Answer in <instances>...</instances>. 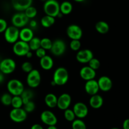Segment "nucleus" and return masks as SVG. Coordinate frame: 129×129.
I'll return each mask as SVG.
<instances>
[{"label":"nucleus","mask_w":129,"mask_h":129,"mask_svg":"<svg viewBox=\"0 0 129 129\" xmlns=\"http://www.w3.org/2000/svg\"><path fill=\"white\" fill-rule=\"evenodd\" d=\"M41 1H46L47 0H41Z\"/></svg>","instance_id":"obj_49"},{"label":"nucleus","mask_w":129,"mask_h":129,"mask_svg":"<svg viewBox=\"0 0 129 129\" xmlns=\"http://www.w3.org/2000/svg\"><path fill=\"white\" fill-rule=\"evenodd\" d=\"M5 79V76H4V74L2 72L0 71V83H2L4 81Z\"/></svg>","instance_id":"obj_44"},{"label":"nucleus","mask_w":129,"mask_h":129,"mask_svg":"<svg viewBox=\"0 0 129 129\" xmlns=\"http://www.w3.org/2000/svg\"><path fill=\"white\" fill-rule=\"evenodd\" d=\"M71 96L68 93H63L57 98V107L62 110L69 108L71 103Z\"/></svg>","instance_id":"obj_14"},{"label":"nucleus","mask_w":129,"mask_h":129,"mask_svg":"<svg viewBox=\"0 0 129 129\" xmlns=\"http://www.w3.org/2000/svg\"><path fill=\"white\" fill-rule=\"evenodd\" d=\"M32 55H33L32 52H31V50H30L29 52H28V53L26 54V55H25V56L27 57L28 58H31V57H32Z\"/></svg>","instance_id":"obj_45"},{"label":"nucleus","mask_w":129,"mask_h":129,"mask_svg":"<svg viewBox=\"0 0 129 129\" xmlns=\"http://www.w3.org/2000/svg\"><path fill=\"white\" fill-rule=\"evenodd\" d=\"M94 57L93 53L89 49H83L78 50L76 54V59L79 62L88 63L89 60Z\"/></svg>","instance_id":"obj_15"},{"label":"nucleus","mask_w":129,"mask_h":129,"mask_svg":"<svg viewBox=\"0 0 129 129\" xmlns=\"http://www.w3.org/2000/svg\"><path fill=\"white\" fill-rule=\"evenodd\" d=\"M7 89L13 96H20L25 89L22 82L16 79H12L8 82Z\"/></svg>","instance_id":"obj_3"},{"label":"nucleus","mask_w":129,"mask_h":129,"mask_svg":"<svg viewBox=\"0 0 129 129\" xmlns=\"http://www.w3.org/2000/svg\"><path fill=\"white\" fill-rule=\"evenodd\" d=\"M30 27L32 28H35L36 26H37V23L35 20H32L30 21Z\"/></svg>","instance_id":"obj_42"},{"label":"nucleus","mask_w":129,"mask_h":129,"mask_svg":"<svg viewBox=\"0 0 129 129\" xmlns=\"http://www.w3.org/2000/svg\"><path fill=\"white\" fill-rule=\"evenodd\" d=\"M16 62L10 58H6L0 62V71L4 74H9L15 71Z\"/></svg>","instance_id":"obj_8"},{"label":"nucleus","mask_w":129,"mask_h":129,"mask_svg":"<svg viewBox=\"0 0 129 129\" xmlns=\"http://www.w3.org/2000/svg\"><path fill=\"white\" fill-rule=\"evenodd\" d=\"M44 11L46 15L55 18L60 13V5L56 0H47L44 5Z\"/></svg>","instance_id":"obj_2"},{"label":"nucleus","mask_w":129,"mask_h":129,"mask_svg":"<svg viewBox=\"0 0 129 129\" xmlns=\"http://www.w3.org/2000/svg\"><path fill=\"white\" fill-rule=\"evenodd\" d=\"M34 37V31L32 29L30 28H23L21 30H20L19 39L22 41L28 42Z\"/></svg>","instance_id":"obj_20"},{"label":"nucleus","mask_w":129,"mask_h":129,"mask_svg":"<svg viewBox=\"0 0 129 129\" xmlns=\"http://www.w3.org/2000/svg\"><path fill=\"white\" fill-rule=\"evenodd\" d=\"M95 28L98 33L101 34H105L109 31L110 26L107 22L104 21H100L95 25Z\"/></svg>","instance_id":"obj_24"},{"label":"nucleus","mask_w":129,"mask_h":129,"mask_svg":"<svg viewBox=\"0 0 129 129\" xmlns=\"http://www.w3.org/2000/svg\"><path fill=\"white\" fill-rule=\"evenodd\" d=\"M52 42L49 38H43L40 39V47L43 48L45 50H50Z\"/></svg>","instance_id":"obj_32"},{"label":"nucleus","mask_w":129,"mask_h":129,"mask_svg":"<svg viewBox=\"0 0 129 129\" xmlns=\"http://www.w3.org/2000/svg\"><path fill=\"white\" fill-rule=\"evenodd\" d=\"M23 105H24L23 109L26 111V113H31V112H34V110H35V103L33 102L31 100L29 101V102H28L27 103H25Z\"/></svg>","instance_id":"obj_36"},{"label":"nucleus","mask_w":129,"mask_h":129,"mask_svg":"<svg viewBox=\"0 0 129 129\" xmlns=\"http://www.w3.org/2000/svg\"><path fill=\"white\" fill-rule=\"evenodd\" d=\"M29 22V18L26 16L24 12H19L15 13L11 18V23L13 26L17 28H22L26 26Z\"/></svg>","instance_id":"obj_7"},{"label":"nucleus","mask_w":129,"mask_h":129,"mask_svg":"<svg viewBox=\"0 0 129 129\" xmlns=\"http://www.w3.org/2000/svg\"><path fill=\"white\" fill-rule=\"evenodd\" d=\"M30 129H44V128H43L40 125L36 123V124L33 125Z\"/></svg>","instance_id":"obj_43"},{"label":"nucleus","mask_w":129,"mask_h":129,"mask_svg":"<svg viewBox=\"0 0 129 129\" xmlns=\"http://www.w3.org/2000/svg\"><path fill=\"white\" fill-rule=\"evenodd\" d=\"M123 129H129V118L125 120L123 122Z\"/></svg>","instance_id":"obj_41"},{"label":"nucleus","mask_w":129,"mask_h":129,"mask_svg":"<svg viewBox=\"0 0 129 129\" xmlns=\"http://www.w3.org/2000/svg\"><path fill=\"white\" fill-rule=\"evenodd\" d=\"M21 98H22L23 102V105L25 103H27L28 102L31 100V99H32L33 96H34V93L31 91V90H29V89H24V91H23V93H21Z\"/></svg>","instance_id":"obj_29"},{"label":"nucleus","mask_w":129,"mask_h":129,"mask_svg":"<svg viewBox=\"0 0 129 129\" xmlns=\"http://www.w3.org/2000/svg\"><path fill=\"white\" fill-rule=\"evenodd\" d=\"M30 50L28 43L20 40L16 41L13 47V51L18 56H25L28 52Z\"/></svg>","instance_id":"obj_6"},{"label":"nucleus","mask_w":129,"mask_h":129,"mask_svg":"<svg viewBox=\"0 0 129 129\" xmlns=\"http://www.w3.org/2000/svg\"><path fill=\"white\" fill-rule=\"evenodd\" d=\"M45 103L48 107L50 108H55L57 107V97L53 93H49L45 97Z\"/></svg>","instance_id":"obj_23"},{"label":"nucleus","mask_w":129,"mask_h":129,"mask_svg":"<svg viewBox=\"0 0 129 129\" xmlns=\"http://www.w3.org/2000/svg\"><path fill=\"white\" fill-rule=\"evenodd\" d=\"M11 105L13 108H21V107L23 105V102L21 96H13L12 98Z\"/></svg>","instance_id":"obj_28"},{"label":"nucleus","mask_w":129,"mask_h":129,"mask_svg":"<svg viewBox=\"0 0 129 129\" xmlns=\"http://www.w3.org/2000/svg\"><path fill=\"white\" fill-rule=\"evenodd\" d=\"M55 18L45 15V16L42 18L41 20H40V23H41L42 26L44 27L49 28L55 23Z\"/></svg>","instance_id":"obj_26"},{"label":"nucleus","mask_w":129,"mask_h":129,"mask_svg":"<svg viewBox=\"0 0 129 129\" xmlns=\"http://www.w3.org/2000/svg\"><path fill=\"white\" fill-rule=\"evenodd\" d=\"M13 96L11 94L9 93H4L1 96V102L3 105L5 106H10L11 104V101H12Z\"/></svg>","instance_id":"obj_30"},{"label":"nucleus","mask_w":129,"mask_h":129,"mask_svg":"<svg viewBox=\"0 0 129 129\" xmlns=\"http://www.w3.org/2000/svg\"><path fill=\"white\" fill-rule=\"evenodd\" d=\"M72 122V129H86L85 123L80 118L75 119Z\"/></svg>","instance_id":"obj_33"},{"label":"nucleus","mask_w":129,"mask_h":129,"mask_svg":"<svg viewBox=\"0 0 129 129\" xmlns=\"http://www.w3.org/2000/svg\"><path fill=\"white\" fill-rule=\"evenodd\" d=\"M40 82H41V76L39 71L33 69L30 73H28L26 77V83L30 88H37L40 85Z\"/></svg>","instance_id":"obj_5"},{"label":"nucleus","mask_w":129,"mask_h":129,"mask_svg":"<svg viewBox=\"0 0 129 129\" xmlns=\"http://www.w3.org/2000/svg\"><path fill=\"white\" fill-rule=\"evenodd\" d=\"M97 82H98L100 89L102 91L107 92L112 89L113 83H112V79L109 77L103 76L100 77Z\"/></svg>","instance_id":"obj_18"},{"label":"nucleus","mask_w":129,"mask_h":129,"mask_svg":"<svg viewBox=\"0 0 129 129\" xmlns=\"http://www.w3.org/2000/svg\"><path fill=\"white\" fill-rule=\"evenodd\" d=\"M24 13L29 19H31L35 18L37 15V10L35 7L32 6H29L24 11Z\"/></svg>","instance_id":"obj_31"},{"label":"nucleus","mask_w":129,"mask_h":129,"mask_svg":"<svg viewBox=\"0 0 129 129\" xmlns=\"http://www.w3.org/2000/svg\"><path fill=\"white\" fill-rule=\"evenodd\" d=\"M66 50V43L61 39H57L54 42H52V45L50 50L53 55L55 56H60L64 54Z\"/></svg>","instance_id":"obj_10"},{"label":"nucleus","mask_w":129,"mask_h":129,"mask_svg":"<svg viewBox=\"0 0 129 129\" xmlns=\"http://www.w3.org/2000/svg\"><path fill=\"white\" fill-rule=\"evenodd\" d=\"M10 117L12 121L16 123L24 122L27 117V113L22 108H13L10 113Z\"/></svg>","instance_id":"obj_9"},{"label":"nucleus","mask_w":129,"mask_h":129,"mask_svg":"<svg viewBox=\"0 0 129 129\" xmlns=\"http://www.w3.org/2000/svg\"><path fill=\"white\" fill-rule=\"evenodd\" d=\"M73 5L69 1H64L60 5V12L63 15H68L71 13Z\"/></svg>","instance_id":"obj_25"},{"label":"nucleus","mask_w":129,"mask_h":129,"mask_svg":"<svg viewBox=\"0 0 129 129\" xmlns=\"http://www.w3.org/2000/svg\"><path fill=\"white\" fill-rule=\"evenodd\" d=\"M100 62L96 58H92L89 62H88V66L90 67L91 68H92L94 70H97V69H99V68L100 67Z\"/></svg>","instance_id":"obj_35"},{"label":"nucleus","mask_w":129,"mask_h":129,"mask_svg":"<svg viewBox=\"0 0 129 129\" xmlns=\"http://www.w3.org/2000/svg\"><path fill=\"white\" fill-rule=\"evenodd\" d=\"M79 75L83 80L86 81L94 79L96 77V71L95 70L91 68L89 66H88L83 67L79 71Z\"/></svg>","instance_id":"obj_19"},{"label":"nucleus","mask_w":129,"mask_h":129,"mask_svg":"<svg viewBox=\"0 0 129 129\" xmlns=\"http://www.w3.org/2000/svg\"><path fill=\"white\" fill-rule=\"evenodd\" d=\"M33 0H11L13 8L19 12H23L31 6Z\"/></svg>","instance_id":"obj_16"},{"label":"nucleus","mask_w":129,"mask_h":129,"mask_svg":"<svg viewBox=\"0 0 129 129\" xmlns=\"http://www.w3.org/2000/svg\"><path fill=\"white\" fill-rule=\"evenodd\" d=\"M41 121L48 126L55 125L57 123V118L53 112L49 110L44 111L40 115Z\"/></svg>","instance_id":"obj_12"},{"label":"nucleus","mask_w":129,"mask_h":129,"mask_svg":"<svg viewBox=\"0 0 129 129\" xmlns=\"http://www.w3.org/2000/svg\"><path fill=\"white\" fill-rule=\"evenodd\" d=\"M35 54H36L37 57L40 59V58L43 57L46 55V50L43 49V48L40 47L37 50H35Z\"/></svg>","instance_id":"obj_39"},{"label":"nucleus","mask_w":129,"mask_h":129,"mask_svg":"<svg viewBox=\"0 0 129 129\" xmlns=\"http://www.w3.org/2000/svg\"><path fill=\"white\" fill-rule=\"evenodd\" d=\"M64 118L68 122H73L76 118V115L74 114L73 110L69 109V108H68V109L64 110Z\"/></svg>","instance_id":"obj_34"},{"label":"nucleus","mask_w":129,"mask_h":129,"mask_svg":"<svg viewBox=\"0 0 129 129\" xmlns=\"http://www.w3.org/2000/svg\"><path fill=\"white\" fill-rule=\"evenodd\" d=\"M40 65L45 71L50 70L54 66V60L50 56L45 55L40 59Z\"/></svg>","instance_id":"obj_21"},{"label":"nucleus","mask_w":129,"mask_h":129,"mask_svg":"<svg viewBox=\"0 0 129 129\" xmlns=\"http://www.w3.org/2000/svg\"><path fill=\"white\" fill-rule=\"evenodd\" d=\"M89 105L94 109H98L101 108L103 104V99L99 94H94L91 96L89 101Z\"/></svg>","instance_id":"obj_22"},{"label":"nucleus","mask_w":129,"mask_h":129,"mask_svg":"<svg viewBox=\"0 0 129 129\" xmlns=\"http://www.w3.org/2000/svg\"><path fill=\"white\" fill-rule=\"evenodd\" d=\"M69 76L68 70L63 67H60L54 71L52 81L55 83V85L63 86L68 83Z\"/></svg>","instance_id":"obj_1"},{"label":"nucleus","mask_w":129,"mask_h":129,"mask_svg":"<svg viewBox=\"0 0 129 129\" xmlns=\"http://www.w3.org/2000/svg\"><path fill=\"white\" fill-rule=\"evenodd\" d=\"M21 69L25 73H28L33 69V66L30 62H25L21 65Z\"/></svg>","instance_id":"obj_38"},{"label":"nucleus","mask_w":129,"mask_h":129,"mask_svg":"<svg viewBox=\"0 0 129 129\" xmlns=\"http://www.w3.org/2000/svg\"><path fill=\"white\" fill-rule=\"evenodd\" d=\"M47 129H57V128L55 127V125H50L48 127Z\"/></svg>","instance_id":"obj_46"},{"label":"nucleus","mask_w":129,"mask_h":129,"mask_svg":"<svg viewBox=\"0 0 129 129\" xmlns=\"http://www.w3.org/2000/svg\"><path fill=\"white\" fill-rule=\"evenodd\" d=\"M74 1H75L76 2H78V3H81V2H83V1H84L85 0H74Z\"/></svg>","instance_id":"obj_47"},{"label":"nucleus","mask_w":129,"mask_h":129,"mask_svg":"<svg viewBox=\"0 0 129 129\" xmlns=\"http://www.w3.org/2000/svg\"><path fill=\"white\" fill-rule=\"evenodd\" d=\"M20 30L18 28L14 26H8L7 28L4 31L5 39L7 42L10 44H15L19 39Z\"/></svg>","instance_id":"obj_4"},{"label":"nucleus","mask_w":129,"mask_h":129,"mask_svg":"<svg viewBox=\"0 0 129 129\" xmlns=\"http://www.w3.org/2000/svg\"><path fill=\"white\" fill-rule=\"evenodd\" d=\"M76 117L78 118H84L88 115V108L86 105L82 102H78L76 103L73 107V109Z\"/></svg>","instance_id":"obj_13"},{"label":"nucleus","mask_w":129,"mask_h":129,"mask_svg":"<svg viewBox=\"0 0 129 129\" xmlns=\"http://www.w3.org/2000/svg\"><path fill=\"white\" fill-rule=\"evenodd\" d=\"M81 44L79 40H71L70 43V48L73 51H78L80 49Z\"/></svg>","instance_id":"obj_37"},{"label":"nucleus","mask_w":129,"mask_h":129,"mask_svg":"<svg viewBox=\"0 0 129 129\" xmlns=\"http://www.w3.org/2000/svg\"><path fill=\"white\" fill-rule=\"evenodd\" d=\"M84 89L87 94L90 96L97 94L100 90L97 81L94 80V79L86 81L84 85Z\"/></svg>","instance_id":"obj_17"},{"label":"nucleus","mask_w":129,"mask_h":129,"mask_svg":"<svg viewBox=\"0 0 129 129\" xmlns=\"http://www.w3.org/2000/svg\"><path fill=\"white\" fill-rule=\"evenodd\" d=\"M7 27L8 25L6 20L3 18H0V33L4 32Z\"/></svg>","instance_id":"obj_40"},{"label":"nucleus","mask_w":129,"mask_h":129,"mask_svg":"<svg viewBox=\"0 0 129 129\" xmlns=\"http://www.w3.org/2000/svg\"><path fill=\"white\" fill-rule=\"evenodd\" d=\"M110 129H119V128H115V127H114V128H110Z\"/></svg>","instance_id":"obj_48"},{"label":"nucleus","mask_w":129,"mask_h":129,"mask_svg":"<svg viewBox=\"0 0 129 129\" xmlns=\"http://www.w3.org/2000/svg\"><path fill=\"white\" fill-rule=\"evenodd\" d=\"M67 35L71 40H80L83 36L81 28L76 24H72L68 27L66 30Z\"/></svg>","instance_id":"obj_11"},{"label":"nucleus","mask_w":129,"mask_h":129,"mask_svg":"<svg viewBox=\"0 0 129 129\" xmlns=\"http://www.w3.org/2000/svg\"><path fill=\"white\" fill-rule=\"evenodd\" d=\"M28 43L30 50L35 51L40 47V39L38 37H34Z\"/></svg>","instance_id":"obj_27"}]
</instances>
